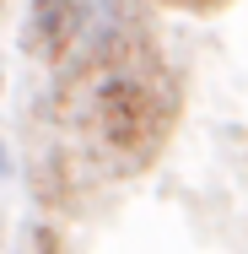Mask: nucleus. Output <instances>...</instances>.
Returning a JSON list of instances; mask_svg holds the SVG:
<instances>
[{"instance_id":"obj_3","label":"nucleus","mask_w":248,"mask_h":254,"mask_svg":"<svg viewBox=\"0 0 248 254\" xmlns=\"http://www.w3.org/2000/svg\"><path fill=\"white\" fill-rule=\"evenodd\" d=\"M167 5H184V11H221L227 0H167Z\"/></svg>"},{"instance_id":"obj_2","label":"nucleus","mask_w":248,"mask_h":254,"mask_svg":"<svg viewBox=\"0 0 248 254\" xmlns=\"http://www.w3.org/2000/svg\"><path fill=\"white\" fill-rule=\"evenodd\" d=\"M87 5L81 0H33L27 11V27H22V49L49 60V65H65L70 54L81 49V33H87Z\"/></svg>"},{"instance_id":"obj_4","label":"nucleus","mask_w":248,"mask_h":254,"mask_svg":"<svg viewBox=\"0 0 248 254\" xmlns=\"http://www.w3.org/2000/svg\"><path fill=\"white\" fill-rule=\"evenodd\" d=\"M0 173H11V157H5V146H0Z\"/></svg>"},{"instance_id":"obj_1","label":"nucleus","mask_w":248,"mask_h":254,"mask_svg":"<svg viewBox=\"0 0 248 254\" xmlns=\"http://www.w3.org/2000/svg\"><path fill=\"white\" fill-rule=\"evenodd\" d=\"M173 114H178V98L162 87V70H151L146 60H124L119 49L102 60L92 119L108 152H124L130 162H151L173 130Z\"/></svg>"},{"instance_id":"obj_5","label":"nucleus","mask_w":248,"mask_h":254,"mask_svg":"<svg viewBox=\"0 0 248 254\" xmlns=\"http://www.w3.org/2000/svg\"><path fill=\"white\" fill-rule=\"evenodd\" d=\"M0 81H5V76H0Z\"/></svg>"}]
</instances>
